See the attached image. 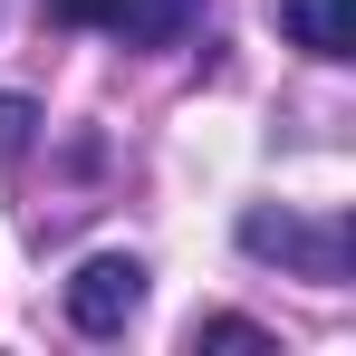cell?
Instances as JSON below:
<instances>
[{
  "label": "cell",
  "mask_w": 356,
  "mask_h": 356,
  "mask_svg": "<svg viewBox=\"0 0 356 356\" xmlns=\"http://www.w3.org/2000/svg\"><path fill=\"white\" fill-rule=\"evenodd\" d=\"M49 10H58L67 29H97V19H106V0H49Z\"/></svg>",
  "instance_id": "obj_7"
},
{
  "label": "cell",
  "mask_w": 356,
  "mask_h": 356,
  "mask_svg": "<svg viewBox=\"0 0 356 356\" xmlns=\"http://www.w3.org/2000/svg\"><path fill=\"white\" fill-rule=\"evenodd\" d=\"M202 19H212L202 0H106V19H97V29H106L116 49H183Z\"/></svg>",
  "instance_id": "obj_3"
},
{
  "label": "cell",
  "mask_w": 356,
  "mask_h": 356,
  "mask_svg": "<svg viewBox=\"0 0 356 356\" xmlns=\"http://www.w3.org/2000/svg\"><path fill=\"white\" fill-rule=\"evenodd\" d=\"M29 135H39V106H29V97H0V164H19Z\"/></svg>",
  "instance_id": "obj_5"
},
{
  "label": "cell",
  "mask_w": 356,
  "mask_h": 356,
  "mask_svg": "<svg viewBox=\"0 0 356 356\" xmlns=\"http://www.w3.org/2000/svg\"><path fill=\"white\" fill-rule=\"evenodd\" d=\"M193 347H270V327H250V318H193Z\"/></svg>",
  "instance_id": "obj_6"
},
{
  "label": "cell",
  "mask_w": 356,
  "mask_h": 356,
  "mask_svg": "<svg viewBox=\"0 0 356 356\" xmlns=\"http://www.w3.org/2000/svg\"><path fill=\"white\" fill-rule=\"evenodd\" d=\"M241 250L250 260H289L298 280H318V289H347V270H356L347 222H298V212H241Z\"/></svg>",
  "instance_id": "obj_1"
},
{
  "label": "cell",
  "mask_w": 356,
  "mask_h": 356,
  "mask_svg": "<svg viewBox=\"0 0 356 356\" xmlns=\"http://www.w3.org/2000/svg\"><path fill=\"white\" fill-rule=\"evenodd\" d=\"M280 29L308 58H356V0H280Z\"/></svg>",
  "instance_id": "obj_4"
},
{
  "label": "cell",
  "mask_w": 356,
  "mask_h": 356,
  "mask_svg": "<svg viewBox=\"0 0 356 356\" xmlns=\"http://www.w3.org/2000/svg\"><path fill=\"white\" fill-rule=\"evenodd\" d=\"M135 308H145V260H125V250H97V260H77V270H67V327H87V337H116Z\"/></svg>",
  "instance_id": "obj_2"
}]
</instances>
